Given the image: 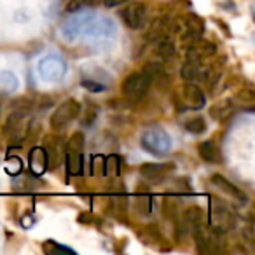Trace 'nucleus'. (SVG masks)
Returning a JSON list of instances; mask_svg holds the SVG:
<instances>
[{
  "label": "nucleus",
  "instance_id": "nucleus-8",
  "mask_svg": "<svg viewBox=\"0 0 255 255\" xmlns=\"http://www.w3.org/2000/svg\"><path fill=\"white\" fill-rule=\"evenodd\" d=\"M184 47H185V56H187V60L198 61V63H205V61L212 60L217 54L215 44L206 39H201V37L191 40V42L185 44Z\"/></svg>",
  "mask_w": 255,
  "mask_h": 255
},
{
  "label": "nucleus",
  "instance_id": "nucleus-10",
  "mask_svg": "<svg viewBox=\"0 0 255 255\" xmlns=\"http://www.w3.org/2000/svg\"><path fill=\"white\" fill-rule=\"evenodd\" d=\"M121 19L124 21V25L129 26L133 30H138L145 25L147 21V5L143 2H128L126 7L121 11Z\"/></svg>",
  "mask_w": 255,
  "mask_h": 255
},
{
  "label": "nucleus",
  "instance_id": "nucleus-15",
  "mask_svg": "<svg viewBox=\"0 0 255 255\" xmlns=\"http://www.w3.org/2000/svg\"><path fill=\"white\" fill-rule=\"evenodd\" d=\"M175 170L173 163H145L140 166V173L143 178L152 182H159Z\"/></svg>",
  "mask_w": 255,
  "mask_h": 255
},
{
  "label": "nucleus",
  "instance_id": "nucleus-5",
  "mask_svg": "<svg viewBox=\"0 0 255 255\" xmlns=\"http://www.w3.org/2000/svg\"><path fill=\"white\" fill-rule=\"evenodd\" d=\"M79 114H81V103H79L75 98L65 100V102L60 103V105L56 107V110L51 114V119H49L51 129L61 131V129L70 126V124L77 119Z\"/></svg>",
  "mask_w": 255,
  "mask_h": 255
},
{
  "label": "nucleus",
  "instance_id": "nucleus-9",
  "mask_svg": "<svg viewBox=\"0 0 255 255\" xmlns=\"http://www.w3.org/2000/svg\"><path fill=\"white\" fill-rule=\"evenodd\" d=\"M192 236L196 241V250L199 254L212 255L220 252V241H219V233L213 229H205V226L198 227V229L192 231Z\"/></svg>",
  "mask_w": 255,
  "mask_h": 255
},
{
  "label": "nucleus",
  "instance_id": "nucleus-21",
  "mask_svg": "<svg viewBox=\"0 0 255 255\" xmlns=\"http://www.w3.org/2000/svg\"><path fill=\"white\" fill-rule=\"evenodd\" d=\"M185 129L192 135H201L206 131V121L203 117H192L191 121L185 123Z\"/></svg>",
  "mask_w": 255,
  "mask_h": 255
},
{
  "label": "nucleus",
  "instance_id": "nucleus-22",
  "mask_svg": "<svg viewBox=\"0 0 255 255\" xmlns=\"http://www.w3.org/2000/svg\"><path fill=\"white\" fill-rule=\"evenodd\" d=\"M42 250L46 252V254H56V252H67V254H75L72 248H67V247H61V245L54 243V241H46V243L42 245Z\"/></svg>",
  "mask_w": 255,
  "mask_h": 255
},
{
  "label": "nucleus",
  "instance_id": "nucleus-11",
  "mask_svg": "<svg viewBox=\"0 0 255 255\" xmlns=\"http://www.w3.org/2000/svg\"><path fill=\"white\" fill-rule=\"evenodd\" d=\"M138 238L143 245H147V247L154 248L157 252H168L171 248L170 241L166 240V236L156 226H145L138 233Z\"/></svg>",
  "mask_w": 255,
  "mask_h": 255
},
{
  "label": "nucleus",
  "instance_id": "nucleus-12",
  "mask_svg": "<svg viewBox=\"0 0 255 255\" xmlns=\"http://www.w3.org/2000/svg\"><path fill=\"white\" fill-rule=\"evenodd\" d=\"M180 224H178V227H182V229H198V227L205 226L206 224V213L203 208H199V206H189V208L182 210L180 213Z\"/></svg>",
  "mask_w": 255,
  "mask_h": 255
},
{
  "label": "nucleus",
  "instance_id": "nucleus-18",
  "mask_svg": "<svg viewBox=\"0 0 255 255\" xmlns=\"http://www.w3.org/2000/svg\"><path fill=\"white\" fill-rule=\"evenodd\" d=\"M145 70L147 74L150 75V81H152V84H157V88L159 89H166L168 86H170V74H168L166 70L163 68V65L159 63H149L145 65Z\"/></svg>",
  "mask_w": 255,
  "mask_h": 255
},
{
  "label": "nucleus",
  "instance_id": "nucleus-16",
  "mask_svg": "<svg viewBox=\"0 0 255 255\" xmlns=\"http://www.w3.org/2000/svg\"><path fill=\"white\" fill-rule=\"evenodd\" d=\"M198 154L203 161L210 164H220L222 163V152H220V147L217 145L213 140H206L198 145Z\"/></svg>",
  "mask_w": 255,
  "mask_h": 255
},
{
  "label": "nucleus",
  "instance_id": "nucleus-23",
  "mask_svg": "<svg viewBox=\"0 0 255 255\" xmlns=\"http://www.w3.org/2000/svg\"><path fill=\"white\" fill-rule=\"evenodd\" d=\"M136 208H138V212L143 213V215H149V212H150L149 198H138L136 199Z\"/></svg>",
  "mask_w": 255,
  "mask_h": 255
},
{
  "label": "nucleus",
  "instance_id": "nucleus-1",
  "mask_svg": "<svg viewBox=\"0 0 255 255\" xmlns=\"http://www.w3.org/2000/svg\"><path fill=\"white\" fill-rule=\"evenodd\" d=\"M33 103H18L16 109L7 116L4 124V138L7 140L11 145H18L25 140L26 133H28V121H30V112H32Z\"/></svg>",
  "mask_w": 255,
  "mask_h": 255
},
{
  "label": "nucleus",
  "instance_id": "nucleus-20",
  "mask_svg": "<svg viewBox=\"0 0 255 255\" xmlns=\"http://www.w3.org/2000/svg\"><path fill=\"white\" fill-rule=\"evenodd\" d=\"M163 213H164V217H166V219L173 220V222H178V219H180V213H182L180 205H178L175 199H170V198L164 199Z\"/></svg>",
  "mask_w": 255,
  "mask_h": 255
},
{
  "label": "nucleus",
  "instance_id": "nucleus-2",
  "mask_svg": "<svg viewBox=\"0 0 255 255\" xmlns=\"http://www.w3.org/2000/svg\"><path fill=\"white\" fill-rule=\"evenodd\" d=\"M150 88H152V81H150V75L147 74L145 68L126 75L123 84H121L123 96L131 103L142 102V100L145 98L147 93H149Z\"/></svg>",
  "mask_w": 255,
  "mask_h": 255
},
{
  "label": "nucleus",
  "instance_id": "nucleus-4",
  "mask_svg": "<svg viewBox=\"0 0 255 255\" xmlns=\"http://www.w3.org/2000/svg\"><path fill=\"white\" fill-rule=\"evenodd\" d=\"M84 143H86L84 135L81 131H77L70 136L67 147H65L67 170L68 173L75 175V177L82 175V171H84V157H82V154H84Z\"/></svg>",
  "mask_w": 255,
  "mask_h": 255
},
{
  "label": "nucleus",
  "instance_id": "nucleus-7",
  "mask_svg": "<svg viewBox=\"0 0 255 255\" xmlns=\"http://www.w3.org/2000/svg\"><path fill=\"white\" fill-rule=\"evenodd\" d=\"M173 30L178 32L182 42L189 44L191 40H194L203 35V32H205V21L196 14H187V16H184L178 23H175Z\"/></svg>",
  "mask_w": 255,
  "mask_h": 255
},
{
  "label": "nucleus",
  "instance_id": "nucleus-3",
  "mask_svg": "<svg viewBox=\"0 0 255 255\" xmlns=\"http://www.w3.org/2000/svg\"><path fill=\"white\" fill-rule=\"evenodd\" d=\"M173 102L178 110H199L205 107L206 96L196 82H184L173 93Z\"/></svg>",
  "mask_w": 255,
  "mask_h": 255
},
{
  "label": "nucleus",
  "instance_id": "nucleus-13",
  "mask_svg": "<svg viewBox=\"0 0 255 255\" xmlns=\"http://www.w3.org/2000/svg\"><path fill=\"white\" fill-rule=\"evenodd\" d=\"M213 217L217 219V224L212 227L217 233H224L227 229H233L234 224H236V217L231 212V208L222 201H215V208H213Z\"/></svg>",
  "mask_w": 255,
  "mask_h": 255
},
{
  "label": "nucleus",
  "instance_id": "nucleus-17",
  "mask_svg": "<svg viewBox=\"0 0 255 255\" xmlns=\"http://www.w3.org/2000/svg\"><path fill=\"white\" fill-rule=\"evenodd\" d=\"M212 184L215 185V187H219L220 191L226 192L227 196H231V198L238 199V201H241V203L247 201V194H245L238 185H234L233 182H229L227 178H224L222 175H212Z\"/></svg>",
  "mask_w": 255,
  "mask_h": 255
},
{
  "label": "nucleus",
  "instance_id": "nucleus-6",
  "mask_svg": "<svg viewBox=\"0 0 255 255\" xmlns=\"http://www.w3.org/2000/svg\"><path fill=\"white\" fill-rule=\"evenodd\" d=\"M171 136L161 128H150L142 135V147L154 156H164L171 150Z\"/></svg>",
  "mask_w": 255,
  "mask_h": 255
},
{
  "label": "nucleus",
  "instance_id": "nucleus-19",
  "mask_svg": "<svg viewBox=\"0 0 255 255\" xmlns=\"http://www.w3.org/2000/svg\"><path fill=\"white\" fill-rule=\"evenodd\" d=\"M109 212L116 217L117 220L121 222H126V217H128V199L124 196H116V198L110 199V205H109Z\"/></svg>",
  "mask_w": 255,
  "mask_h": 255
},
{
  "label": "nucleus",
  "instance_id": "nucleus-24",
  "mask_svg": "<svg viewBox=\"0 0 255 255\" xmlns=\"http://www.w3.org/2000/svg\"><path fill=\"white\" fill-rule=\"evenodd\" d=\"M128 2H131V0H103L105 7H117V5L128 4Z\"/></svg>",
  "mask_w": 255,
  "mask_h": 255
},
{
  "label": "nucleus",
  "instance_id": "nucleus-14",
  "mask_svg": "<svg viewBox=\"0 0 255 255\" xmlns=\"http://www.w3.org/2000/svg\"><path fill=\"white\" fill-rule=\"evenodd\" d=\"M44 152H46V159H47V168L54 170L61 164V159H63L65 149L61 145V140L58 136H46L44 140Z\"/></svg>",
  "mask_w": 255,
  "mask_h": 255
}]
</instances>
